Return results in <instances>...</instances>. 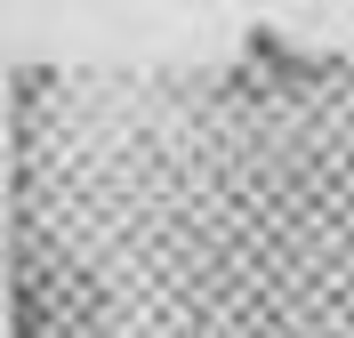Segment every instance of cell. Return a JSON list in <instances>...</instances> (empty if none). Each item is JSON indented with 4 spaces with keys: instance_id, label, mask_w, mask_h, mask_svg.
I'll use <instances>...</instances> for the list:
<instances>
[{
    "instance_id": "6da1fadb",
    "label": "cell",
    "mask_w": 354,
    "mask_h": 338,
    "mask_svg": "<svg viewBox=\"0 0 354 338\" xmlns=\"http://www.w3.org/2000/svg\"><path fill=\"white\" fill-rule=\"evenodd\" d=\"M81 290L73 274H57L48 258H24L8 274V338H81Z\"/></svg>"
}]
</instances>
